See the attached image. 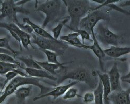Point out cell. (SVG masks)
<instances>
[{
  "label": "cell",
  "instance_id": "39",
  "mask_svg": "<svg viewBox=\"0 0 130 104\" xmlns=\"http://www.w3.org/2000/svg\"><path fill=\"white\" fill-rule=\"evenodd\" d=\"M63 104H64V103H63Z\"/></svg>",
  "mask_w": 130,
  "mask_h": 104
},
{
  "label": "cell",
  "instance_id": "37",
  "mask_svg": "<svg viewBox=\"0 0 130 104\" xmlns=\"http://www.w3.org/2000/svg\"><path fill=\"white\" fill-rule=\"evenodd\" d=\"M2 92H1V90H0V96H1V95H2Z\"/></svg>",
  "mask_w": 130,
  "mask_h": 104
},
{
  "label": "cell",
  "instance_id": "27",
  "mask_svg": "<svg viewBox=\"0 0 130 104\" xmlns=\"http://www.w3.org/2000/svg\"><path fill=\"white\" fill-rule=\"evenodd\" d=\"M78 96L79 95L78 94L77 89L72 87L66 92V93L63 96L62 98L64 100H69L78 97Z\"/></svg>",
  "mask_w": 130,
  "mask_h": 104
},
{
  "label": "cell",
  "instance_id": "26",
  "mask_svg": "<svg viewBox=\"0 0 130 104\" xmlns=\"http://www.w3.org/2000/svg\"><path fill=\"white\" fill-rule=\"evenodd\" d=\"M10 37H5V38H0V48L8 50L15 55L17 57L18 55V52L14 50L10 46L9 43Z\"/></svg>",
  "mask_w": 130,
  "mask_h": 104
},
{
  "label": "cell",
  "instance_id": "14",
  "mask_svg": "<svg viewBox=\"0 0 130 104\" xmlns=\"http://www.w3.org/2000/svg\"><path fill=\"white\" fill-rule=\"evenodd\" d=\"M25 72L30 77L38 78H46L51 80L57 81V78L56 76L52 75L45 70L43 69H34L24 68Z\"/></svg>",
  "mask_w": 130,
  "mask_h": 104
},
{
  "label": "cell",
  "instance_id": "1",
  "mask_svg": "<svg viewBox=\"0 0 130 104\" xmlns=\"http://www.w3.org/2000/svg\"><path fill=\"white\" fill-rule=\"evenodd\" d=\"M70 18V24L66 25L70 30L79 29L81 20L96 6H93L89 1H63Z\"/></svg>",
  "mask_w": 130,
  "mask_h": 104
},
{
  "label": "cell",
  "instance_id": "2",
  "mask_svg": "<svg viewBox=\"0 0 130 104\" xmlns=\"http://www.w3.org/2000/svg\"><path fill=\"white\" fill-rule=\"evenodd\" d=\"M66 6L63 1H46L36 7L35 12H40L45 15L42 27L44 29L52 22L59 21L66 14Z\"/></svg>",
  "mask_w": 130,
  "mask_h": 104
},
{
  "label": "cell",
  "instance_id": "28",
  "mask_svg": "<svg viewBox=\"0 0 130 104\" xmlns=\"http://www.w3.org/2000/svg\"><path fill=\"white\" fill-rule=\"evenodd\" d=\"M74 32H76L79 34V36H81V39H82V42L83 44H84V42L85 40L86 41H89L91 42H93L92 39L91 38L90 34L88 33L87 31H86L84 29H77L76 30H75L73 31Z\"/></svg>",
  "mask_w": 130,
  "mask_h": 104
},
{
  "label": "cell",
  "instance_id": "6",
  "mask_svg": "<svg viewBox=\"0 0 130 104\" xmlns=\"http://www.w3.org/2000/svg\"><path fill=\"white\" fill-rule=\"evenodd\" d=\"M109 14L107 10H102V9L92 10L81 20L79 29H84L91 34L100 22L109 21Z\"/></svg>",
  "mask_w": 130,
  "mask_h": 104
},
{
  "label": "cell",
  "instance_id": "3",
  "mask_svg": "<svg viewBox=\"0 0 130 104\" xmlns=\"http://www.w3.org/2000/svg\"><path fill=\"white\" fill-rule=\"evenodd\" d=\"M67 79L85 83L91 89H95L99 83V77L92 75V71L84 67H80L68 72L61 75L57 80V84H60Z\"/></svg>",
  "mask_w": 130,
  "mask_h": 104
},
{
  "label": "cell",
  "instance_id": "33",
  "mask_svg": "<svg viewBox=\"0 0 130 104\" xmlns=\"http://www.w3.org/2000/svg\"><path fill=\"white\" fill-rule=\"evenodd\" d=\"M119 4V6L121 8L130 6V0L129 1H120Z\"/></svg>",
  "mask_w": 130,
  "mask_h": 104
},
{
  "label": "cell",
  "instance_id": "29",
  "mask_svg": "<svg viewBox=\"0 0 130 104\" xmlns=\"http://www.w3.org/2000/svg\"><path fill=\"white\" fill-rule=\"evenodd\" d=\"M116 3H112V4H108L107 5H106L105 7H106L108 8V9H110V10H114V11H116L117 12H120L121 13H123L125 14V15L127 16H129L130 15V12L127 11V10H125L123 9L121 7H120L119 5H117V4H115Z\"/></svg>",
  "mask_w": 130,
  "mask_h": 104
},
{
  "label": "cell",
  "instance_id": "32",
  "mask_svg": "<svg viewBox=\"0 0 130 104\" xmlns=\"http://www.w3.org/2000/svg\"><path fill=\"white\" fill-rule=\"evenodd\" d=\"M5 77L2 75H0V90L2 92L4 90L5 86Z\"/></svg>",
  "mask_w": 130,
  "mask_h": 104
},
{
  "label": "cell",
  "instance_id": "13",
  "mask_svg": "<svg viewBox=\"0 0 130 104\" xmlns=\"http://www.w3.org/2000/svg\"><path fill=\"white\" fill-rule=\"evenodd\" d=\"M105 55L113 59H118L122 56L130 53V47H119L111 46L110 48L104 49Z\"/></svg>",
  "mask_w": 130,
  "mask_h": 104
},
{
  "label": "cell",
  "instance_id": "10",
  "mask_svg": "<svg viewBox=\"0 0 130 104\" xmlns=\"http://www.w3.org/2000/svg\"><path fill=\"white\" fill-rule=\"evenodd\" d=\"M107 104H130V88L111 92L108 97Z\"/></svg>",
  "mask_w": 130,
  "mask_h": 104
},
{
  "label": "cell",
  "instance_id": "24",
  "mask_svg": "<svg viewBox=\"0 0 130 104\" xmlns=\"http://www.w3.org/2000/svg\"><path fill=\"white\" fill-rule=\"evenodd\" d=\"M41 51H43L46 55L47 59V62L50 63H53V64H59V65L62 64L63 63H60L58 61V59H57V57H59V56L58 55V54L55 53V52L48 50H45V49H41Z\"/></svg>",
  "mask_w": 130,
  "mask_h": 104
},
{
  "label": "cell",
  "instance_id": "34",
  "mask_svg": "<svg viewBox=\"0 0 130 104\" xmlns=\"http://www.w3.org/2000/svg\"><path fill=\"white\" fill-rule=\"evenodd\" d=\"M2 53V54H8L11 56H13L14 58H16V56L14 55L12 52H11L10 51L8 50H6L5 49H3V48H0V54Z\"/></svg>",
  "mask_w": 130,
  "mask_h": 104
},
{
  "label": "cell",
  "instance_id": "15",
  "mask_svg": "<svg viewBox=\"0 0 130 104\" xmlns=\"http://www.w3.org/2000/svg\"><path fill=\"white\" fill-rule=\"evenodd\" d=\"M32 92V86H21L14 92L18 104H25L27 97L30 96Z\"/></svg>",
  "mask_w": 130,
  "mask_h": 104
},
{
  "label": "cell",
  "instance_id": "7",
  "mask_svg": "<svg viewBox=\"0 0 130 104\" xmlns=\"http://www.w3.org/2000/svg\"><path fill=\"white\" fill-rule=\"evenodd\" d=\"M96 39L103 45L118 46L122 39V36L112 32L102 21L100 22L94 28Z\"/></svg>",
  "mask_w": 130,
  "mask_h": 104
},
{
  "label": "cell",
  "instance_id": "25",
  "mask_svg": "<svg viewBox=\"0 0 130 104\" xmlns=\"http://www.w3.org/2000/svg\"><path fill=\"white\" fill-rule=\"evenodd\" d=\"M0 62L16 64L20 68L24 70V68L21 65L20 62L17 61V59L15 58H14L13 56H11L8 54L2 53L0 54Z\"/></svg>",
  "mask_w": 130,
  "mask_h": 104
},
{
  "label": "cell",
  "instance_id": "9",
  "mask_svg": "<svg viewBox=\"0 0 130 104\" xmlns=\"http://www.w3.org/2000/svg\"><path fill=\"white\" fill-rule=\"evenodd\" d=\"M0 28H4L5 29H10L17 33L21 40L22 45L25 49H29V48H28L29 46H31L33 48H34L31 42V35L22 30L15 23H12V22L7 23L5 22H0Z\"/></svg>",
  "mask_w": 130,
  "mask_h": 104
},
{
  "label": "cell",
  "instance_id": "4",
  "mask_svg": "<svg viewBox=\"0 0 130 104\" xmlns=\"http://www.w3.org/2000/svg\"><path fill=\"white\" fill-rule=\"evenodd\" d=\"M32 44L37 45L40 49H45L54 51L60 56H63L68 49V44L60 40L50 39L42 38L34 33L31 35Z\"/></svg>",
  "mask_w": 130,
  "mask_h": 104
},
{
  "label": "cell",
  "instance_id": "38",
  "mask_svg": "<svg viewBox=\"0 0 130 104\" xmlns=\"http://www.w3.org/2000/svg\"><path fill=\"white\" fill-rule=\"evenodd\" d=\"M7 104H10V103H7Z\"/></svg>",
  "mask_w": 130,
  "mask_h": 104
},
{
  "label": "cell",
  "instance_id": "23",
  "mask_svg": "<svg viewBox=\"0 0 130 104\" xmlns=\"http://www.w3.org/2000/svg\"><path fill=\"white\" fill-rule=\"evenodd\" d=\"M19 68L20 67L16 64L0 62V75H5L8 73Z\"/></svg>",
  "mask_w": 130,
  "mask_h": 104
},
{
  "label": "cell",
  "instance_id": "35",
  "mask_svg": "<svg viewBox=\"0 0 130 104\" xmlns=\"http://www.w3.org/2000/svg\"><path fill=\"white\" fill-rule=\"evenodd\" d=\"M121 79L122 80H126V79H130V69H129V71L128 73L127 74H126V75L121 77Z\"/></svg>",
  "mask_w": 130,
  "mask_h": 104
},
{
  "label": "cell",
  "instance_id": "11",
  "mask_svg": "<svg viewBox=\"0 0 130 104\" xmlns=\"http://www.w3.org/2000/svg\"><path fill=\"white\" fill-rule=\"evenodd\" d=\"M78 82L76 81H73L71 82V83L65 85H60L56 86L55 87H53L52 90L50 92H48L47 93L42 95H39L38 96L34 97L33 99V101H36L38 100L41 99L42 98H44L47 97H53V99H55L57 98H58L61 96H63L66 92L69 90V89L72 87H73L75 85H76Z\"/></svg>",
  "mask_w": 130,
  "mask_h": 104
},
{
  "label": "cell",
  "instance_id": "19",
  "mask_svg": "<svg viewBox=\"0 0 130 104\" xmlns=\"http://www.w3.org/2000/svg\"><path fill=\"white\" fill-rule=\"evenodd\" d=\"M79 34L76 32H73L67 35H62L60 37L61 41L67 43L68 44L77 47L83 45L82 42L79 39Z\"/></svg>",
  "mask_w": 130,
  "mask_h": 104
},
{
  "label": "cell",
  "instance_id": "16",
  "mask_svg": "<svg viewBox=\"0 0 130 104\" xmlns=\"http://www.w3.org/2000/svg\"><path fill=\"white\" fill-rule=\"evenodd\" d=\"M37 63L40 65L41 67L43 69L51 74L52 75H53L54 76H56L57 75V73L56 72V70H59V68H61L63 69L66 68V67H65L64 65L67 64H69L71 62H65L63 63L62 64H53L47 62H41L36 61Z\"/></svg>",
  "mask_w": 130,
  "mask_h": 104
},
{
  "label": "cell",
  "instance_id": "17",
  "mask_svg": "<svg viewBox=\"0 0 130 104\" xmlns=\"http://www.w3.org/2000/svg\"><path fill=\"white\" fill-rule=\"evenodd\" d=\"M98 73V76L99 79L102 82L103 91H104V104L107 103V98L110 94L111 93V87L109 80V75L107 73H101L99 72Z\"/></svg>",
  "mask_w": 130,
  "mask_h": 104
},
{
  "label": "cell",
  "instance_id": "22",
  "mask_svg": "<svg viewBox=\"0 0 130 104\" xmlns=\"http://www.w3.org/2000/svg\"><path fill=\"white\" fill-rule=\"evenodd\" d=\"M69 21H70V18L69 16L64 18L63 20L59 21L57 25L52 29V32L53 33V37L55 40H58L62 28L65 25H66Z\"/></svg>",
  "mask_w": 130,
  "mask_h": 104
},
{
  "label": "cell",
  "instance_id": "21",
  "mask_svg": "<svg viewBox=\"0 0 130 104\" xmlns=\"http://www.w3.org/2000/svg\"><path fill=\"white\" fill-rule=\"evenodd\" d=\"M18 59L26 66V68L42 69L40 65L37 63V62H36V60H34L32 56L19 57H18Z\"/></svg>",
  "mask_w": 130,
  "mask_h": 104
},
{
  "label": "cell",
  "instance_id": "20",
  "mask_svg": "<svg viewBox=\"0 0 130 104\" xmlns=\"http://www.w3.org/2000/svg\"><path fill=\"white\" fill-rule=\"evenodd\" d=\"M94 96L95 104H103L104 103V91L101 81L99 79L97 87L93 92Z\"/></svg>",
  "mask_w": 130,
  "mask_h": 104
},
{
  "label": "cell",
  "instance_id": "30",
  "mask_svg": "<svg viewBox=\"0 0 130 104\" xmlns=\"http://www.w3.org/2000/svg\"><path fill=\"white\" fill-rule=\"evenodd\" d=\"M18 76H19L18 74L14 71H11L7 74H6L4 75V77H5V87L10 82L13 80L15 77H17Z\"/></svg>",
  "mask_w": 130,
  "mask_h": 104
},
{
  "label": "cell",
  "instance_id": "8",
  "mask_svg": "<svg viewBox=\"0 0 130 104\" xmlns=\"http://www.w3.org/2000/svg\"><path fill=\"white\" fill-rule=\"evenodd\" d=\"M91 36L92 39L93 40V44L91 45H85V44H83L82 45L78 46L77 48H82L84 49H89L93 51L96 57L99 59V66L101 70L103 72H104V61L105 59H109V60H113V59L109 57H107L104 51V49L102 48L101 47L99 43L97 41L95 35L94 33V30L92 31L91 32Z\"/></svg>",
  "mask_w": 130,
  "mask_h": 104
},
{
  "label": "cell",
  "instance_id": "5",
  "mask_svg": "<svg viewBox=\"0 0 130 104\" xmlns=\"http://www.w3.org/2000/svg\"><path fill=\"white\" fill-rule=\"evenodd\" d=\"M1 7L0 9V21L4 19H8L12 23H15L19 26L21 23L17 18L18 13H22L25 15L29 14L30 12L24 8L23 6L18 5L13 0L4 1L1 2Z\"/></svg>",
  "mask_w": 130,
  "mask_h": 104
},
{
  "label": "cell",
  "instance_id": "36",
  "mask_svg": "<svg viewBox=\"0 0 130 104\" xmlns=\"http://www.w3.org/2000/svg\"><path fill=\"white\" fill-rule=\"evenodd\" d=\"M123 81H124V82H125L126 83H128L130 85V79H126V80H122Z\"/></svg>",
  "mask_w": 130,
  "mask_h": 104
},
{
  "label": "cell",
  "instance_id": "12",
  "mask_svg": "<svg viewBox=\"0 0 130 104\" xmlns=\"http://www.w3.org/2000/svg\"><path fill=\"white\" fill-rule=\"evenodd\" d=\"M112 92L120 91L122 90L121 85V76L117 63H115L111 69L107 72Z\"/></svg>",
  "mask_w": 130,
  "mask_h": 104
},
{
  "label": "cell",
  "instance_id": "31",
  "mask_svg": "<svg viewBox=\"0 0 130 104\" xmlns=\"http://www.w3.org/2000/svg\"><path fill=\"white\" fill-rule=\"evenodd\" d=\"M83 102L86 103H90L94 102V96L93 93L88 92L85 94L83 97Z\"/></svg>",
  "mask_w": 130,
  "mask_h": 104
},
{
  "label": "cell",
  "instance_id": "18",
  "mask_svg": "<svg viewBox=\"0 0 130 104\" xmlns=\"http://www.w3.org/2000/svg\"><path fill=\"white\" fill-rule=\"evenodd\" d=\"M23 23L29 25L32 28L33 32H34V33H35L37 35L46 39H50L53 40L55 39L51 34H50L49 33H48L42 27L33 23V22L32 21H31L28 18H24L23 19Z\"/></svg>",
  "mask_w": 130,
  "mask_h": 104
}]
</instances>
